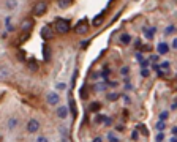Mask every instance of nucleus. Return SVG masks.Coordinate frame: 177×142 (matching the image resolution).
<instances>
[{"label":"nucleus","instance_id":"obj_19","mask_svg":"<svg viewBox=\"0 0 177 142\" xmlns=\"http://www.w3.org/2000/svg\"><path fill=\"white\" fill-rule=\"evenodd\" d=\"M108 139H109V142H119V137L114 136V133H109L108 134Z\"/></svg>","mask_w":177,"mask_h":142},{"label":"nucleus","instance_id":"obj_31","mask_svg":"<svg viewBox=\"0 0 177 142\" xmlns=\"http://www.w3.org/2000/svg\"><path fill=\"white\" fill-rule=\"evenodd\" d=\"M172 48L177 49V38H174V40H172Z\"/></svg>","mask_w":177,"mask_h":142},{"label":"nucleus","instance_id":"obj_36","mask_svg":"<svg viewBox=\"0 0 177 142\" xmlns=\"http://www.w3.org/2000/svg\"><path fill=\"white\" fill-rule=\"evenodd\" d=\"M93 142H103V141H101V137H95V139H93Z\"/></svg>","mask_w":177,"mask_h":142},{"label":"nucleus","instance_id":"obj_15","mask_svg":"<svg viewBox=\"0 0 177 142\" xmlns=\"http://www.w3.org/2000/svg\"><path fill=\"white\" fill-rule=\"evenodd\" d=\"M16 125H18V120H16L14 117H13V118H10V120H8V128H10V129H13Z\"/></svg>","mask_w":177,"mask_h":142},{"label":"nucleus","instance_id":"obj_10","mask_svg":"<svg viewBox=\"0 0 177 142\" xmlns=\"http://www.w3.org/2000/svg\"><path fill=\"white\" fill-rule=\"evenodd\" d=\"M59 2V6L60 8H68V6H71L73 0H57Z\"/></svg>","mask_w":177,"mask_h":142},{"label":"nucleus","instance_id":"obj_16","mask_svg":"<svg viewBox=\"0 0 177 142\" xmlns=\"http://www.w3.org/2000/svg\"><path fill=\"white\" fill-rule=\"evenodd\" d=\"M103 22V14H98V16L93 19V25H100Z\"/></svg>","mask_w":177,"mask_h":142},{"label":"nucleus","instance_id":"obj_28","mask_svg":"<svg viewBox=\"0 0 177 142\" xmlns=\"http://www.w3.org/2000/svg\"><path fill=\"white\" fill-rule=\"evenodd\" d=\"M44 59H46V60L49 59V49L46 48V46H44Z\"/></svg>","mask_w":177,"mask_h":142},{"label":"nucleus","instance_id":"obj_2","mask_svg":"<svg viewBox=\"0 0 177 142\" xmlns=\"http://www.w3.org/2000/svg\"><path fill=\"white\" fill-rule=\"evenodd\" d=\"M46 10H48V3L46 2H38L37 5L33 6V14L35 16H43V14L46 13Z\"/></svg>","mask_w":177,"mask_h":142},{"label":"nucleus","instance_id":"obj_22","mask_svg":"<svg viewBox=\"0 0 177 142\" xmlns=\"http://www.w3.org/2000/svg\"><path fill=\"white\" fill-rule=\"evenodd\" d=\"M160 68H161V70H164V71H168L169 70V62H163L160 65Z\"/></svg>","mask_w":177,"mask_h":142},{"label":"nucleus","instance_id":"obj_20","mask_svg":"<svg viewBox=\"0 0 177 142\" xmlns=\"http://www.w3.org/2000/svg\"><path fill=\"white\" fill-rule=\"evenodd\" d=\"M70 107H71L73 117H76V115H78V112H76V107H74V101H73V99H70Z\"/></svg>","mask_w":177,"mask_h":142},{"label":"nucleus","instance_id":"obj_25","mask_svg":"<svg viewBox=\"0 0 177 142\" xmlns=\"http://www.w3.org/2000/svg\"><path fill=\"white\" fill-rule=\"evenodd\" d=\"M138 129H139V131H142V133L145 134V136H147V134H149V133H147V129H145V126H144V125H139V126H138Z\"/></svg>","mask_w":177,"mask_h":142},{"label":"nucleus","instance_id":"obj_29","mask_svg":"<svg viewBox=\"0 0 177 142\" xmlns=\"http://www.w3.org/2000/svg\"><path fill=\"white\" fill-rule=\"evenodd\" d=\"M141 76H144V78H147V76H149V71L145 70V68H142V71H141Z\"/></svg>","mask_w":177,"mask_h":142},{"label":"nucleus","instance_id":"obj_35","mask_svg":"<svg viewBox=\"0 0 177 142\" xmlns=\"http://www.w3.org/2000/svg\"><path fill=\"white\" fill-rule=\"evenodd\" d=\"M172 134H174V136H177V126H174V128H172Z\"/></svg>","mask_w":177,"mask_h":142},{"label":"nucleus","instance_id":"obj_1","mask_svg":"<svg viewBox=\"0 0 177 142\" xmlns=\"http://www.w3.org/2000/svg\"><path fill=\"white\" fill-rule=\"evenodd\" d=\"M54 29H56L59 33H66L70 30V22L65 21V19H57V21H56V27H54Z\"/></svg>","mask_w":177,"mask_h":142},{"label":"nucleus","instance_id":"obj_13","mask_svg":"<svg viewBox=\"0 0 177 142\" xmlns=\"http://www.w3.org/2000/svg\"><path fill=\"white\" fill-rule=\"evenodd\" d=\"M6 6H8L10 10H13V8H16V6H18V2H16V0H6Z\"/></svg>","mask_w":177,"mask_h":142},{"label":"nucleus","instance_id":"obj_33","mask_svg":"<svg viewBox=\"0 0 177 142\" xmlns=\"http://www.w3.org/2000/svg\"><path fill=\"white\" fill-rule=\"evenodd\" d=\"M147 63H149L147 60H142V62H141V65H142V68H145V66H147Z\"/></svg>","mask_w":177,"mask_h":142},{"label":"nucleus","instance_id":"obj_11","mask_svg":"<svg viewBox=\"0 0 177 142\" xmlns=\"http://www.w3.org/2000/svg\"><path fill=\"white\" fill-rule=\"evenodd\" d=\"M168 51H169V46L166 43H160L158 44V52L160 54H168Z\"/></svg>","mask_w":177,"mask_h":142},{"label":"nucleus","instance_id":"obj_8","mask_svg":"<svg viewBox=\"0 0 177 142\" xmlns=\"http://www.w3.org/2000/svg\"><path fill=\"white\" fill-rule=\"evenodd\" d=\"M142 32L145 33V36H147L149 40H152V38H153V35H155V32H157V30L153 29V27H144V29H142Z\"/></svg>","mask_w":177,"mask_h":142},{"label":"nucleus","instance_id":"obj_9","mask_svg":"<svg viewBox=\"0 0 177 142\" xmlns=\"http://www.w3.org/2000/svg\"><path fill=\"white\" fill-rule=\"evenodd\" d=\"M57 115H59V118H65L66 115H68V109H66L65 106L59 107V111H57Z\"/></svg>","mask_w":177,"mask_h":142},{"label":"nucleus","instance_id":"obj_21","mask_svg":"<svg viewBox=\"0 0 177 142\" xmlns=\"http://www.w3.org/2000/svg\"><path fill=\"white\" fill-rule=\"evenodd\" d=\"M168 117H169V112H161V114H160V120H161V122H166Z\"/></svg>","mask_w":177,"mask_h":142},{"label":"nucleus","instance_id":"obj_4","mask_svg":"<svg viewBox=\"0 0 177 142\" xmlns=\"http://www.w3.org/2000/svg\"><path fill=\"white\" fill-rule=\"evenodd\" d=\"M59 101H60V97H59L57 92H51V93L48 95V103L49 104H59Z\"/></svg>","mask_w":177,"mask_h":142},{"label":"nucleus","instance_id":"obj_23","mask_svg":"<svg viewBox=\"0 0 177 142\" xmlns=\"http://www.w3.org/2000/svg\"><path fill=\"white\" fill-rule=\"evenodd\" d=\"M0 74H2V79H6V76H8V70H6L5 66L2 68V73H0Z\"/></svg>","mask_w":177,"mask_h":142},{"label":"nucleus","instance_id":"obj_3","mask_svg":"<svg viewBox=\"0 0 177 142\" xmlns=\"http://www.w3.org/2000/svg\"><path fill=\"white\" fill-rule=\"evenodd\" d=\"M38 129H40V123H38V120L30 118L29 123H27V131H29V133H37Z\"/></svg>","mask_w":177,"mask_h":142},{"label":"nucleus","instance_id":"obj_7","mask_svg":"<svg viewBox=\"0 0 177 142\" xmlns=\"http://www.w3.org/2000/svg\"><path fill=\"white\" fill-rule=\"evenodd\" d=\"M32 27H33V21H32V19H25V21H22V24H21V29L24 30V32H29Z\"/></svg>","mask_w":177,"mask_h":142},{"label":"nucleus","instance_id":"obj_27","mask_svg":"<svg viewBox=\"0 0 177 142\" xmlns=\"http://www.w3.org/2000/svg\"><path fill=\"white\" fill-rule=\"evenodd\" d=\"M37 142H48V137H44V136H40L37 139Z\"/></svg>","mask_w":177,"mask_h":142},{"label":"nucleus","instance_id":"obj_38","mask_svg":"<svg viewBox=\"0 0 177 142\" xmlns=\"http://www.w3.org/2000/svg\"><path fill=\"white\" fill-rule=\"evenodd\" d=\"M171 142H177V136H174V137H172V139H171Z\"/></svg>","mask_w":177,"mask_h":142},{"label":"nucleus","instance_id":"obj_37","mask_svg":"<svg viewBox=\"0 0 177 142\" xmlns=\"http://www.w3.org/2000/svg\"><path fill=\"white\" fill-rule=\"evenodd\" d=\"M172 107H174V109H177V98H176V101H174V104H172Z\"/></svg>","mask_w":177,"mask_h":142},{"label":"nucleus","instance_id":"obj_32","mask_svg":"<svg viewBox=\"0 0 177 142\" xmlns=\"http://www.w3.org/2000/svg\"><path fill=\"white\" fill-rule=\"evenodd\" d=\"M95 90H104V85H95Z\"/></svg>","mask_w":177,"mask_h":142},{"label":"nucleus","instance_id":"obj_34","mask_svg":"<svg viewBox=\"0 0 177 142\" xmlns=\"http://www.w3.org/2000/svg\"><path fill=\"white\" fill-rule=\"evenodd\" d=\"M157 141H163V134H161V133L158 134V136H157Z\"/></svg>","mask_w":177,"mask_h":142},{"label":"nucleus","instance_id":"obj_30","mask_svg":"<svg viewBox=\"0 0 177 142\" xmlns=\"http://www.w3.org/2000/svg\"><path fill=\"white\" fill-rule=\"evenodd\" d=\"M138 60H141V62H142V60H144V57H142V52H138Z\"/></svg>","mask_w":177,"mask_h":142},{"label":"nucleus","instance_id":"obj_6","mask_svg":"<svg viewBox=\"0 0 177 142\" xmlns=\"http://www.w3.org/2000/svg\"><path fill=\"white\" fill-rule=\"evenodd\" d=\"M76 32L78 33H85V32H87V19L78 22V24H76Z\"/></svg>","mask_w":177,"mask_h":142},{"label":"nucleus","instance_id":"obj_26","mask_svg":"<svg viewBox=\"0 0 177 142\" xmlns=\"http://www.w3.org/2000/svg\"><path fill=\"white\" fill-rule=\"evenodd\" d=\"M120 73H122V74H128V73H130V68H128V66H123V68L120 70Z\"/></svg>","mask_w":177,"mask_h":142},{"label":"nucleus","instance_id":"obj_18","mask_svg":"<svg viewBox=\"0 0 177 142\" xmlns=\"http://www.w3.org/2000/svg\"><path fill=\"white\" fill-rule=\"evenodd\" d=\"M176 32V27L174 25H169L166 30H164V35H171V33H174Z\"/></svg>","mask_w":177,"mask_h":142},{"label":"nucleus","instance_id":"obj_14","mask_svg":"<svg viewBox=\"0 0 177 142\" xmlns=\"http://www.w3.org/2000/svg\"><path fill=\"white\" fill-rule=\"evenodd\" d=\"M164 128H166V122H158V123H157V129H158V131L161 133V131H164Z\"/></svg>","mask_w":177,"mask_h":142},{"label":"nucleus","instance_id":"obj_24","mask_svg":"<svg viewBox=\"0 0 177 142\" xmlns=\"http://www.w3.org/2000/svg\"><path fill=\"white\" fill-rule=\"evenodd\" d=\"M100 109V103H93L92 106H90V111H98Z\"/></svg>","mask_w":177,"mask_h":142},{"label":"nucleus","instance_id":"obj_12","mask_svg":"<svg viewBox=\"0 0 177 142\" xmlns=\"http://www.w3.org/2000/svg\"><path fill=\"white\" fill-rule=\"evenodd\" d=\"M120 41L123 44H130V43H131V36H130L128 33H123V35L120 36Z\"/></svg>","mask_w":177,"mask_h":142},{"label":"nucleus","instance_id":"obj_5","mask_svg":"<svg viewBox=\"0 0 177 142\" xmlns=\"http://www.w3.org/2000/svg\"><path fill=\"white\" fill-rule=\"evenodd\" d=\"M52 35H54V32H52L51 27H43V29H41V38H43V40H51Z\"/></svg>","mask_w":177,"mask_h":142},{"label":"nucleus","instance_id":"obj_17","mask_svg":"<svg viewBox=\"0 0 177 142\" xmlns=\"http://www.w3.org/2000/svg\"><path fill=\"white\" fill-rule=\"evenodd\" d=\"M120 95L119 93H108V99L109 101H116V99H119Z\"/></svg>","mask_w":177,"mask_h":142}]
</instances>
